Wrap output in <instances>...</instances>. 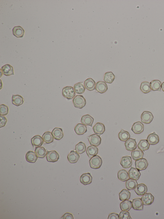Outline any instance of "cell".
Masks as SVG:
<instances>
[{
	"mask_svg": "<svg viewBox=\"0 0 164 219\" xmlns=\"http://www.w3.org/2000/svg\"><path fill=\"white\" fill-rule=\"evenodd\" d=\"M73 101L75 108L80 109L83 108L86 104V99L84 96L81 95L76 96Z\"/></svg>",
	"mask_w": 164,
	"mask_h": 219,
	"instance_id": "1",
	"label": "cell"
},
{
	"mask_svg": "<svg viewBox=\"0 0 164 219\" xmlns=\"http://www.w3.org/2000/svg\"><path fill=\"white\" fill-rule=\"evenodd\" d=\"M62 96L68 100L73 99L75 95L74 88L71 86H67L64 87L62 90Z\"/></svg>",
	"mask_w": 164,
	"mask_h": 219,
	"instance_id": "2",
	"label": "cell"
},
{
	"mask_svg": "<svg viewBox=\"0 0 164 219\" xmlns=\"http://www.w3.org/2000/svg\"><path fill=\"white\" fill-rule=\"evenodd\" d=\"M102 163V159L98 155H96L91 158L89 161L90 167L94 169L99 168L101 166Z\"/></svg>",
	"mask_w": 164,
	"mask_h": 219,
	"instance_id": "3",
	"label": "cell"
},
{
	"mask_svg": "<svg viewBox=\"0 0 164 219\" xmlns=\"http://www.w3.org/2000/svg\"><path fill=\"white\" fill-rule=\"evenodd\" d=\"M87 138L90 145L96 147L99 146L101 143V139L99 135L94 134L88 136Z\"/></svg>",
	"mask_w": 164,
	"mask_h": 219,
	"instance_id": "4",
	"label": "cell"
},
{
	"mask_svg": "<svg viewBox=\"0 0 164 219\" xmlns=\"http://www.w3.org/2000/svg\"><path fill=\"white\" fill-rule=\"evenodd\" d=\"M59 158V155L55 151H47L46 159L48 162L54 163L58 161Z\"/></svg>",
	"mask_w": 164,
	"mask_h": 219,
	"instance_id": "5",
	"label": "cell"
},
{
	"mask_svg": "<svg viewBox=\"0 0 164 219\" xmlns=\"http://www.w3.org/2000/svg\"><path fill=\"white\" fill-rule=\"evenodd\" d=\"M148 164L146 159L142 158L136 161L135 165L136 168L139 171L145 170L148 166Z\"/></svg>",
	"mask_w": 164,
	"mask_h": 219,
	"instance_id": "6",
	"label": "cell"
},
{
	"mask_svg": "<svg viewBox=\"0 0 164 219\" xmlns=\"http://www.w3.org/2000/svg\"><path fill=\"white\" fill-rule=\"evenodd\" d=\"M153 118L152 113L148 111H144L141 116V121L142 123L148 124L151 123Z\"/></svg>",
	"mask_w": 164,
	"mask_h": 219,
	"instance_id": "7",
	"label": "cell"
},
{
	"mask_svg": "<svg viewBox=\"0 0 164 219\" xmlns=\"http://www.w3.org/2000/svg\"><path fill=\"white\" fill-rule=\"evenodd\" d=\"M108 86L104 81H100L96 83L95 89L100 94H103L108 91Z\"/></svg>",
	"mask_w": 164,
	"mask_h": 219,
	"instance_id": "8",
	"label": "cell"
},
{
	"mask_svg": "<svg viewBox=\"0 0 164 219\" xmlns=\"http://www.w3.org/2000/svg\"><path fill=\"white\" fill-rule=\"evenodd\" d=\"M141 199L144 205L149 206L153 203L154 197L151 193H146L143 196Z\"/></svg>",
	"mask_w": 164,
	"mask_h": 219,
	"instance_id": "9",
	"label": "cell"
},
{
	"mask_svg": "<svg viewBox=\"0 0 164 219\" xmlns=\"http://www.w3.org/2000/svg\"><path fill=\"white\" fill-rule=\"evenodd\" d=\"M126 149L129 152H132L137 148V143L135 139H129L125 143Z\"/></svg>",
	"mask_w": 164,
	"mask_h": 219,
	"instance_id": "10",
	"label": "cell"
},
{
	"mask_svg": "<svg viewBox=\"0 0 164 219\" xmlns=\"http://www.w3.org/2000/svg\"><path fill=\"white\" fill-rule=\"evenodd\" d=\"M132 164V160L131 157H123L120 160V164L124 168L127 169L131 167Z\"/></svg>",
	"mask_w": 164,
	"mask_h": 219,
	"instance_id": "11",
	"label": "cell"
},
{
	"mask_svg": "<svg viewBox=\"0 0 164 219\" xmlns=\"http://www.w3.org/2000/svg\"><path fill=\"white\" fill-rule=\"evenodd\" d=\"M132 130L135 134H141L144 130V125L141 122L138 121L134 124Z\"/></svg>",
	"mask_w": 164,
	"mask_h": 219,
	"instance_id": "12",
	"label": "cell"
},
{
	"mask_svg": "<svg viewBox=\"0 0 164 219\" xmlns=\"http://www.w3.org/2000/svg\"><path fill=\"white\" fill-rule=\"evenodd\" d=\"M147 191V186L145 184L141 183L138 184L135 188V191L139 196H143L146 193Z\"/></svg>",
	"mask_w": 164,
	"mask_h": 219,
	"instance_id": "13",
	"label": "cell"
},
{
	"mask_svg": "<svg viewBox=\"0 0 164 219\" xmlns=\"http://www.w3.org/2000/svg\"><path fill=\"white\" fill-rule=\"evenodd\" d=\"M132 207L135 210L142 211L143 210V203L141 198H136L132 201Z\"/></svg>",
	"mask_w": 164,
	"mask_h": 219,
	"instance_id": "14",
	"label": "cell"
},
{
	"mask_svg": "<svg viewBox=\"0 0 164 219\" xmlns=\"http://www.w3.org/2000/svg\"><path fill=\"white\" fill-rule=\"evenodd\" d=\"M43 142L44 140L39 135H36L31 139V143L33 147H41Z\"/></svg>",
	"mask_w": 164,
	"mask_h": 219,
	"instance_id": "15",
	"label": "cell"
},
{
	"mask_svg": "<svg viewBox=\"0 0 164 219\" xmlns=\"http://www.w3.org/2000/svg\"><path fill=\"white\" fill-rule=\"evenodd\" d=\"M129 175L130 179L137 181L140 177L141 174L137 169L132 167L129 171Z\"/></svg>",
	"mask_w": 164,
	"mask_h": 219,
	"instance_id": "16",
	"label": "cell"
},
{
	"mask_svg": "<svg viewBox=\"0 0 164 219\" xmlns=\"http://www.w3.org/2000/svg\"><path fill=\"white\" fill-rule=\"evenodd\" d=\"M2 74L5 76H9L14 75L13 67L11 65L6 64L1 68Z\"/></svg>",
	"mask_w": 164,
	"mask_h": 219,
	"instance_id": "17",
	"label": "cell"
},
{
	"mask_svg": "<svg viewBox=\"0 0 164 219\" xmlns=\"http://www.w3.org/2000/svg\"><path fill=\"white\" fill-rule=\"evenodd\" d=\"M80 180L81 183L85 186L92 182L93 178L90 173H85L81 175Z\"/></svg>",
	"mask_w": 164,
	"mask_h": 219,
	"instance_id": "18",
	"label": "cell"
},
{
	"mask_svg": "<svg viewBox=\"0 0 164 219\" xmlns=\"http://www.w3.org/2000/svg\"><path fill=\"white\" fill-rule=\"evenodd\" d=\"M94 119L89 114L84 115L82 117L81 120V123L86 125L90 126L92 127L94 122Z\"/></svg>",
	"mask_w": 164,
	"mask_h": 219,
	"instance_id": "19",
	"label": "cell"
},
{
	"mask_svg": "<svg viewBox=\"0 0 164 219\" xmlns=\"http://www.w3.org/2000/svg\"><path fill=\"white\" fill-rule=\"evenodd\" d=\"M80 158L79 154L74 151H71L67 156L68 161L71 164H74L78 161Z\"/></svg>",
	"mask_w": 164,
	"mask_h": 219,
	"instance_id": "20",
	"label": "cell"
},
{
	"mask_svg": "<svg viewBox=\"0 0 164 219\" xmlns=\"http://www.w3.org/2000/svg\"><path fill=\"white\" fill-rule=\"evenodd\" d=\"M93 130L96 134L99 136L102 134L105 131V126L102 123H96L93 127Z\"/></svg>",
	"mask_w": 164,
	"mask_h": 219,
	"instance_id": "21",
	"label": "cell"
},
{
	"mask_svg": "<svg viewBox=\"0 0 164 219\" xmlns=\"http://www.w3.org/2000/svg\"><path fill=\"white\" fill-rule=\"evenodd\" d=\"M147 140L149 144L153 145L159 142V138L158 136L154 132L148 136Z\"/></svg>",
	"mask_w": 164,
	"mask_h": 219,
	"instance_id": "22",
	"label": "cell"
},
{
	"mask_svg": "<svg viewBox=\"0 0 164 219\" xmlns=\"http://www.w3.org/2000/svg\"><path fill=\"white\" fill-rule=\"evenodd\" d=\"M96 82L91 78L87 79L84 82L85 88L89 91H92L95 89Z\"/></svg>",
	"mask_w": 164,
	"mask_h": 219,
	"instance_id": "23",
	"label": "cell"
},
{
	"mask_svg": "<svg viewBox=\"0 0 164 219\" xmlns=\"http://www.w3.org/2000/svg\"><path fill=\"white\" fill-rule=\"evenodd\" d=\"M98 152V148L93 145L90 146L86 150V153L90 158H91L97 155Z\"/></svg>",
	"mask_w": 164,
	"mask_h": 219,
	"instance_id": "24",
	"label": "cell"
},
{
	"mask_svg": "<svg viewBox=\"0 0 164 219\" xmlns=\"http://www.w3.org/2000/svg\"><path fill=\"white\" fill-rule=\"evenodd\" d=\"M52 133L54 139L57 140H61L64 137L63 131L60 128H55L53 130Z\"/></svg>",
	"mask_w": 164,
	"mask_h": 219,
	"instance_id": "25",
	"label": "cell"
},
{
	"mask_svg": "<svg viewBox=\"0 0 164 219\" xmlns=\"http://www.w3.org/2000/svg\"><path fill=\"white\" fill-rule=\"evenodd\" d=\"M12 32L13 35L17 38L23 37L25 33V30L20 26L14 27L13 29Z\"/></svg>",
	"mask_w": 164,
	"mask_h": 219,
	"instance_id": "26",
	"label": "cell"
},
{
	"mask_svg": "<svg viewBox=\"0 0 164 219\" xmlns=\"http://www.w3.org/2000/svg\"><path fill=\"white\" fill-rule=\"evenodd\" d=\"M74 130L78 135H83L86 133L87 128L86 125L83 124H79L75 127Z\"/></svg>",
	"mask_w": 164,
	"mask_h": 219,
	"instance_id": "27",
	"label": "cell"
},
{
	"mask_svg": "<svg viewBox=\"0 0 164 219\" xmlns=\"http://www.w3.org/2000/svg\"><path fill=\"white\" fill-rule=\"evenodd\" d=\"M26 159L28 162L33 163L36 161L38 157L35 152L30 151L26 155Z\"/></svg>",
	"mask_w": 164,
	"mask_h": 219,
	"instance_id": "28",
	"label": "cell"
},
{
	"mask_svg": "<svg viewBox=\"0 0 164 219\" xmlns=\"http://www.w3.org/2000/svg\"><path fill=\"white\" fill-rule=\"evenodd\" d=\"M131 194L128 190L123 189L119 194L120 200L122 202L128 200L131 197Z\"/></svg>",
	"mask_w": 164,
	"mask_h": 219,
	"instance_id": "29",
	"label": "cell"
},
{
	"mask_svg": "<svg viewBox=\"0 0 164 219\" xmlns=\"http://www.w3.org/2000/svg\"><path fill=\"white\" fill-rule=\"evenodd\" d=\"M74 89L75 93L79 95L84 93L86 89L85 86L82 82L75 84L74 86Z\"/></svg>",
	"mask_w": 164,
	"mask_h": 219,
	"instance_id": "30",
	"label": "cell"
},
{
	"mask_svg": "<svg viewBox=\"0 0 164 219\" xmlns=\"http://www.w3.org/2000/svg\"><path fill=\"white\" fill-rule=\"evenodd\" d=\"M118 177L120 181L126 182L129 179V173L125 170H120L118 173Z\"/></svg>",
	"mask_w": 164,
	"mask_h": 219,
	"instance_id": "31",
	"label": "cell"
},
{
	"mask_svg": "<svg viewBox=\"0 0 164 219\" xmlns=\"http://www.w3.org/2000/svg\"><path fill=\"white\" fill-rule=\"evenodd\" d=\"M24 102L23 97L19 95H13L12 103L13 105L17 106L22 105Z\"/></svg>",
	"mask_w": 164,
	"mask_h": 219,
	"instance_id": "32",
	"label": "cell"
},
{
	"mask_svg": "<svg viewBox=\"0 0 164 219\" xmlns=\"http://www.w3.org/2000/svg\"><path fill=\"white\" fill-rule=\"evenodd\" d=\"M120 207L122 211H129L132 207V203L128 200L123 201L120 203Z\"/></svg>",
	"mask_w": 164,
	"mask_h": 219,
	"instance_id": "33",
	"label": "cell"
},
{
	"mask_svg": "<svg viewBox=\"0 0 164 219\" xmlns=\"http://www.w3.org/2000/svg\"><path fill=\"white\" fill-rule=\"evenodd\" d=\"M151 88L153 91H161V82L159 80H155L150 82Z\"/></svg>",
	"mask_w": 164,
	"mask_h": 219,
	"instance_id": "34",
	"label": "cell"
},
{
	"mask_svg": "<svg viewBox=\"0 0 164 219\" xmlns=\"http://www.w3.org/2000/svg\"><path fill=\"white\" fill-rule=\"evenodd\" d=\"M42 138L44 142L47 144H50L53 142L54 138L52 133L49 131L45 133L43 135Z\"/></svg>",
	"mask_w": 164,
	"mask_h": 219,
	"instance_id": "35",
	"label": "cell"
},
{
	"mask_svg": "<svg viewBox=\"0 0 164 219\" xmlns=\"http://www.w3.org/2000/svg\"><path fill=\"white\" fill-rule=\"evenodd\" d=\"M115 77L112 72H108L105 73L104 76V80L105 82L108 84H112L115 80Z\"/></svg>",
	"mask_w": 164,
	"mask_h": 219,
	"instance_id": "36",
	"label": "cell"
},
{
	"mask_svg": "<svg viewBox=\"0 0 164 219\" xmlns=\"http://www.w3.org/2000/svg\"><path fill=\"white\" fill-rule=\"evenodd\" d=\"M35 152L38 158H44L47 154L46 150L43 147H36Z\"/></svg>",
	"mask_w": 164,
	"mask_h": 219,
	"instance_id": "37",
	"label": "cell"
},
{
	"mask_svg": "<svg viewBox=\"0 0 164 219\" xmlns=\"http://www.w3.org/2000/svg\"><path fill=\"white\" fill-rule=\"evenodd\" d=\"M138 149L142 152L145 151L149 149L150 144L148 143L147 140H141L140 141L138 145Z\"/></svg>",
	"mask_w": 164,
	"mask_h": 219,
	"instance_id": "38",
	"label": "cell"
},
{
	"mask_svg": "<svg viewBox=\"0 0 164 219\" xmlns=\"http://www.w3.org/2000/svg\"><path fill=\"white\" fill-rule=\"evenodd\" d=\"M140 89L144 94H147L152 91L150 83L146 81L142 83L140 86Z\"/></svg>",
	"mask_w": 164,
	"mask_h": 219,
	"instance_id": "39",
	"label": "cell"
},
{
	"mask_svg": "<svg viewBox=\"0 0 164 219\" xmlns=\"http://www.w3.org/2000/svg\"><path fill=\"white\" fill-rule=\"evenodd\" d=\"M137 185L136 180L131 179H128L125 183L126 188L129 190L135 189Z\"/></svg>",
	"mask_w": 164,
	"mask_h": 219,
	"instance_id": "40",
	"label": "cell"
},
{
	"mask_svg": "<svg viewBox=\"0 0 164 219\" xmlns=\"http://www.w3.org/2000/svg\"><path fill=\"white\" fill-rule=\"evenodd\" d=\"M118 137L119 139L122 142H126L130 137V135L128 131L122 129L119 133Z\"/></svg>",
	"mask_w": 164,
	"mask_h": 219,
	"instance_id": "41",
	"label": "cell"
},
{
	"mask_svg": "<svg viewBox=\"0 0 164 219\" xmlns=\"http://www.w3.org/2000/svg\"><path fill=\"white\" fill-rule=\"evenodd\" d=\"M144 155V153L141 150H133L131 154L132 159L135 161L143 158Z\"/></svg>",
	"mask_w": 164,
	"mask_h": 219,
	"instance_id": "42",
	"label": "cell"
},
{
	"mask_svg": "<svg viewBox=\"0 0 164 219\" xmlns=\"http://www.w3.org/2000/svg\"><path fill=\"white\" fill-rule=\"evenodd\" d=\"M86 146L85 144L83 142H80L75 146V150L79 154H82L85 152Z\"/></svg>",
	"mask_w": 164,
	"mask_h": 219,
	"instance_id": "43",
	"label": "cell"
},
{
	"mask_svg": "<svg viewBox=\"0 0 164 219\" xmlns=\"http://www.w3.org/2000/svg\"><path fill=\"white\" fill-rule=\"evenodd\" d=\"M8 108L6 105L2 104L0 105V114L3 116H5L8 113Z\"/></svg>",
	"mask_w": 164,
	"mask_h": 219,
	"instance_id": "44",
	"label": "cell"
},
{
	"mask_svg": "<svg viewBox=\"0 0 164 219\" xmlns=\"http://www.w3.org/2000/svg\"><path fill=\"white\" fill-rule=\"evenodd\" d=\"M120 219H132L128 211H122L120 212L119 215Z\"/></svg>",
	"mask_w": 164,
	"mask_h": 219,
	"instance_id": "45",
	"label": "cell"
},
{
	"mask_svg": "<svg viewBox=\"0 0 164 219\" xmlns=\"http://www.w3.org/2000/svg\"><path fill=\"white\" fill-rule=\"evenodd\" d=\"M0 118H1L0 128H1L5 126L7 121V120L5 117L3 115H1L0 116Z\"/></svg>",
	"mask_w": 164,
	"mask_h": 219,
	"instance_id": "46",
	"label": "cell"
},
{
	"mask_svg": "<svg viewBox=\"0 0 164 219\" xmlns=\"http://www.w3.org/2000/svg\"><path fill=\"white\" fill-rule=\"evenodd\" d=\"M108 219H119V215L118 214L115 213H112L110 214Z\"/></svg>",
	"mask_w": 164,
	"mask_h": 219,
	"instance_id": "47",
	"label": "cell"
},
{
	"mask_svg": "<svg viewBox=\"0 0 164 219\" xmlns=\"http://www.w3.org/2000/svg\"><path fill=\"white\" fill-rule=\"evenodd\" d=\"M61 218L63 219H74V218L73 215L71 214L66 213Z\"/></svg>",
	"mask_w": 164,
	"mask_h": 219,
	"instance_id": "48",
	"label": "cell"
},
{
	"mask_svg": "<svg viewBox=\"0 0 164 219\" xmlns=\"http://www.w3.org/2000/svg\"><path fill=\"white\" fill-rule=\"evenodd\" d=\"M161 88L162 91L164 92V82L162 83V84Z\"/></svg>",
	"mask_w": 164,
	"mask_h": 219,
	"instance_id": "49",
	"label": "cell"
}]
</instances>
